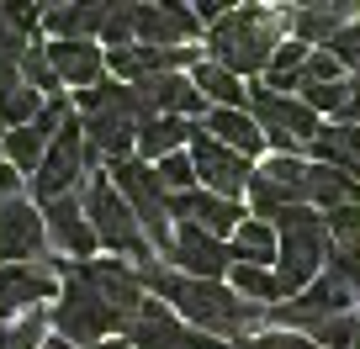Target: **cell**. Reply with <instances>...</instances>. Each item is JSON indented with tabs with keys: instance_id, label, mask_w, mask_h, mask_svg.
Segmentation results:
<instances>
[{
	"instance_id": "obj_1",
	"label": "cell",
	"mask_w": 360,
	"mask_h": 349,
	"mask_svg": "<svg viewBox=\"0 0 360 349\" xmlns=\"http://www.w3.org/2000/svg\"><path fill=\"white\" fill-rule=\"evenodd\" d=\"M143 281L138 265L127 270L122 259H85V265H64V291L53 307V328L58 338H69L75 349L122 338L127 323L143 307Z\"/></svg>"
},
{
	"instance_id": "obj_2",
	"label": "cell",
	"mask_w": 360,
	"mask_h": 349,
	"mask_svg": "<svg viewBox=\"0 0 360 349\" xmlns=\"http://www.w3.org/2000/svg\"><path fill=\"white\" fill-rule=\"evenodd\" d=\"M138 281H143V286H154V291L165 296L169 307H175V317H180V323L202 328V334H212V338H233V344H238V338H255V328L265 323V307L244 302V296H238L233 286L175 275V270H165L159 259L138 265Z\"/></svg>"
},
{
	"instance_id": "obj_3",
	"label": "cell",
	"mask_w": 360,
	"mask_h": 349,
	"mask_svg": "<svg viewBox=\"0 0 360 349\" xmlns=\"http://www.w3.org/2000/svg\"><path fill=\"white\" fill-rule=\"evenodd\" d=\"M286 11H265V6H233L223 22L207 27L212 43V64L228 74H265L276 48H281Z\"/></svg>"
},
{
	"instance_id": "obj_4",
	"label": "cell",
	"mask_w": 360,
	"mask_h": 349,
	"mask_svg": "<svg viewBox=\"0 0 360 349\" xmlns=\"http://www.w3.org/2000/svg\"><path fill=\"white\" fill-rule=\"evenodd\" d=\"M270 228L281 233V254H276V281L281 296H302L307 286L323 275L328 265V228L313 206H281L270 217Z\"/></svg>"
},
{
	"instance_id": "obj_5",
	"label": "cell",
	"mask_w": 360,
	"mask_h": 349,
	"mask_svg": "<svg viewBox=\"0 0 360 349\" xmlns=\"http://www.w3.org/2000/svg\"><path fill=\"white\" fill-rule=\"evenodd\" d=\"M85 217H90L96 244H106L112 254H127L133 265H148V259H154V249H148L138 217L127 212L122 191L112 185V175H90V180H85Z\"/></svg>"
},
{
	"instance_id": "obj_6",
	"label": "cell",
	"mask_w": 360,
	"mask_h": 349,
	"mask_svg": "<svg viewBox=\"0 0 360 349\" xmlns=\"http://www.w3.org/2000/svg\"><path fill=\"white\" fill-rule=\"evenodd\" d=\"M112 175V185L122 191L127 212L138 217V228H143L148 249H159V254H169V244H175V228H169V196L159 191L154 169L143 164V159H122V164L106 169Z\"/></svg>"
},
{
	"instance_id": "obj_7",
	"label": "cell",
	"mask_w": 360,
	"mask_h": 349,
	"mask_svg": "<svg viewBox=\"0 0 360 349\" xmlns=\"http://www.w3.org/2000/svg\"><path fill=\"white\" fill-rule=\"evenodd\" d=\"M96 148L85 143V122L79 117H69L64 127H58V138L48 143V154H43V169L32 175V196H37V206L43 202H58V196H69L85 175H96Z\"/></svg>"
},
{
	"instance_id": "obj_8",
	"label": "cell",
	"mask_w": 360,
	"mask_h": 349,
	"mask_svg": "<svg viewBox=\"0 0 360 349\" xmlns=\"http://www.w3.org/2000/svg\"><path fill=\"white\" fill-rule=\"evenodd\" d=\"M249 117H255V127L265 133V143H276L281 154H297L302 143L313 148V138L323 133L318 112H307L297 96L265 91V85H255V91H249Z\"/></svg>"
},
{
	"instance_id": "obj_9",
	"label": "cell",
	"mask_w": 360,
	"mask_h": 349,
	"mask_svg": "<svg viewBox=\"0 0 360 349\" xmlns=\"http://www.w3.org/2000/svg\"><path fill=\"white\" fill-rule=\"evenodd\" d=\"M64 291V259H32V265H0V323L43 312Z\"/></svg>"
},
{
	"instance_id": "obj_10",
	"label": "cell",
	"mask_w": 360,
	"mask_h": 349,
	"mask_svg": "<svg viewBox=\"0 0 360 349\" xmlns=\"http://www.w3.org/2000/svg\"><path fill=\"white\" fill-rule=\"evenodd\" d=\"M191 164H196V185H207V191L223 196V202H238V191H249V180H255L249 159L233 154V148H223L217 138H207L202 127H196V138H191Z\"/></svg>"
},
{
	"instance_id": "obj_11",
	"label": "cell",
	"mask_w": 360,
	"mask_h": 349,
	"mask_svg": "<svg viewBox=\"0 0 360 349\" xmlns=\"http://www.w3.org/2000/svg\"><path fill=\"white\" fill-rule=\"evenodd\" d=\"M48 244V228H43V206H32L27 196L16 202H0V265H32Z\"/></svg>"
},
{
	"instance_id": "obj_12",
	"label": "cell",
	"mask_w": 360,
	"mask_h": 349,
	"mask_svg": "<svg viewBox=\"0 0 360 349\" xmlns=\"http://www.w3.org/2000/svg\"><path fill=\"white\" fill-rule=\"evenodd\" d=\"M169 265H180V275H191V281H223L233 270V249L223 238H207L196 228L175 223V244H169Z\"/></svg>"
},
{
	"instance_id": "obj_13",
	"label": "cell",
	"mask_w": 360,
	"mask_h": 349,
	"mask_svg": "<svg viewBox=\"0 0 360 349\" xmlns=\"http://www.w3.org/2000/svg\"><path fill=\"white\" fill-rule=\"evenodd\" d=\"M169 217L196 228V233H207V238H228L244 223V206L223 202V196H212V191H186V196H169Z\"/></svg>"
},
{
	"instance_id": "obj_14",
	"label": "cell",
	"mask_w": 360,
	"mask_h": 349,
	"mask_svg": "<svg viewBox=\"0 0 360 349\" xmlns=\"http://www.w3.org/2000/svg\"><path fill=\"white\" fill-rule=\"evenodd\" d=\"M138 22V48H191L202 22L186 6H133Z\"/></svg>"
},
{
	"instance_id": "obj_15",
	"label": "cell",
	"mask_w": 360,
	"mask_h": 349,
	"mask_svg": "<svg viewBox=\"0 0 360 349\" xmlns=\"http://www.w3.org/2000/svg\"><path fill=\"white\" fill-rule=\"evenodd\" d=\"M43 228L64 254H75V265H85L96 254V233H90V217L75 196H58V202H43Z\"/></svg>"
},
{
	"instance_id": "obj_16",
	"label": "cell",
	"mask_w": 360,
	"mask_h": 349,
	"mask_svg": "<svg viewBox=\"0 0 360 349\" xmlns=\"http://www.w3.org/2000/svg\"><path fill=\"white\" fill-rule=\"evenodd\" d=\"M355 16H360V6H328V0H318V6H297V11H286V27H292V43L328 48Z\"/></svg>"
},
{
	"instance_id": "obj_17",
	"label": "cell",
	"mask_w": 360,
	"mask_h": 349,
	"mask_svg": "<svg viewBox=\"0 0 360 349\" xmlns=\"http://www.w3.org/2000/svg\"><path fill=\"white\" fill-rule=\"evenodd\" d=\"M48 64H53L58 85H75V91H90V85L106 79V53L96 43H53Z\"/></svg>"
},
{
	"instance_id": "obj_18",
	"label": "cell",
	"mask_w": 360,
	"mask_h": 349,
	"mask_svg": "<svg viewBox=\"0 0 360 349\" xmlns=\"http://www.w3.org/2000/svg\"><path fill=\"white\" fill-rule=\"evenodd\" d=\"M191 138H196V122H186V117H154V122L138 127L133 154L143 159V164H159V159L180 154V148H191Z\"/></svg>"
},
{
	"instance_id": "obj_19",
	"label": "cell",
	"mask_w": 360,
	"mask_h": 349,
	"mask_svg": "<svg viewBox=\"0 0 360 349\" xmlns=\"http://www.w3.org/2000/svg\"><path fill=\"white\" fill-rule=\"evenodd\" d=\"M106 27V6H48L43 11V32L53 43H90Z\"/></svg>"
},
{
	"instance_id": "obj_20",
	"label": "cell",
	"mask_w": 360,
	"mask_h": 349,
	"mask_svg": "<svg viewBox=\"0 0 360 349\" xmlns=\"http://www.w3.org/2000/svg\"><path fill=\"white\" fill-rule=\"evenodd\" d=\"M313 154H318V164H328V169H339V175H349V180H360V127L355 122L323 127V133L313 138Z\"/></svg>"
},
{
	"instance_id": "obj_21",
	"label": "cell",
	"mask_w": 360,
	"mask_h": 349,
	"mask_svg": "<svg viewBox=\"0 0 360 349\" xmlns=\"http://www.w3.org/2000/svg\"><path fill=\"white\" fill-rule=\"evenodd\" d=\"M233 265H259V270H276V254H281V233L259 217H244L233 233Z\"/></svg>"
},
{
	"instance_id": "obj_22",
	"label": "cell",
	"mask_w": 360,
	"mask_h": 349,
	"mask_svg": "<svg viewBox=\"0 0 360 349\" xmlns=\"http://www.w3.org/2000/svg\"><path fill=\"white\" fill-rule=\"evenodd\" d=\"M202 133L217 138L223 148H233V154H244V159L265 148V133L255 127V117H249V112H217V106H212L207 122H202Z\"/></svg>"
},
{
	"instance_id": "obj_23",
	"label": "cell",
	"mask_w": 360,
	"mask_h": 349,
	"mask_svg": "<svg viewBox=\"0 0 360 349\" xmlns=\"http://www.w3.org/2000/svg\"><path fill=\"white\" fill-rule=\"evenodd\" d=\"M191 85L202 91V101H212V106H217V112H249V91L238 85V74L217 69L212 58H202V64L191 69Z\"/></svg>"
},
{
	"instance_id": "obj_24",
	"label": "cell",
	"mask_w": 360,
	"mask_h": 349,
	"mask_svg": "<svg viewBox=\"0 0 360 349\" xmlns=\"http://www.w3.org/2000/svg\"><path fill=\"white\" fill-rule=\"evenodd\" d=\"M37 112H43V96L22 79L16 64H0V122L6 127H27Z\"/></svg>"
},
{
	"instance_id": "obj_25",
	"label": "cell",
	"mask_w": 360,
	"mask_h": 349,
	"mask_svg": "<svg viewBox=\"0 0 360 349\" xmlns=\"http://www.w3.org/2000/svg\"><path fill=\"white\" fill-rule=\"evenodd\" d=\"M349 206V202H360V180H349V175H339V169H328V164H307V206Z\"/></svg>"
},
{
	"instance_id": "obj_26",
	"label": "cell",
	"mask_w": 360,
	"mask_h": 349,
	"mask_svg": "<svg viewBox=\"0 0 360 349\" xmlns=\"http://www.w3.org/2000/svg\"><path fill=\"white\" fill-rule=\"evenodd\" d=\"M48 143H53V138H43L32 122H27V127H11V133H0V148H6V164H11L16 175H37V169H43V154H48Z\"/></svg>"
},
{
	"instance_id": "obj_27",
	"label": "cell",
	"mask_w": 360,
	"mask_h": 349,
	"mask_svg": "<svg viewBox=\"0 0 360 349\" xmlns=\"http://www.w3.org/2000/svg\"><path fill=\"white\" fill-rule=\"evenodd\" d=\"M233 291L244 296V302H255V307H281V281H276V270H259V265H233Z\"/></svg>"
},
{
	"instance_id": "obj_28",
	"label": "cell",
	"mask_w": 360,
	"mask_h": 349,
	"mask_svg": "<svg viewBox=\"0 0 360 349\" xmlns=\"http://www.w3.org/2000/svg\"><path fill=\"white\" fill-rule=\"evenodd\" d=\"M154 180H159V191H165V196H186V191H196V164H191V148H180V154L159 159V164H154Z\"/></svg>"
},
{
	"instance_id": "obj_29",
	"label": "cell",
	"mask_w": 360,
	"mask_h": 349,
	"mask_svg": "<svg viewBox=\"0 0 360 349\" xmlns=\"http://www.w3.org/2000/svg\"><path fill=\"white\" fill-rule=\"evenodd\" d=\"M16 69H22V79H27V85H32V91L37 96H48V101H53V91H58V74H53V64H48V48H27V53H22V64H16Z\"/></svg>"
},
{
	"instance_id": "obj_30",
	"label": "cell",
	"mask_w": 360,
	"mask_h": 349,
	"mask_svg": "<svg viewBox=\"0 0 360 349\" xmlns=\"http://www.w3.org/2000/svg\"><path fill=\"white\" fill-rule=\"evenodd\" d=\"M302 106L318 117H349V79H339V85H307L302 91Z\"/></svg>"
},
{
	"instance_id": "obj_31",
	"label": "cell",
	"mask_w": 360,
	"mask_h": 349,
	"mask_svg": "<svg viewBox=\"0 0 360 349\" xmlns=\"http://www.w3.org/2000/svg\"><path fill=\"white\" fill-rule=\"evenodd\" d=\"M101 43L112 48V53H122V48L138 43V22H133V6H106V27H101Z\"/></svg>"
},
{
	"instance_id": "obj_32",
	"label": "cell",
	"mask_w": 360,
	"mask_h": 349,
	"mask_svg": "<svg viewBox=\"0 0 360 349\" xmlns=\"http://www.w3.org/2000/svg\"><path fill=\"white\" fill-rule=\"evenodd\" d=\"M43 328H48L43 312L16 317V323H0V349H37L43 344Z\"/></svg>"
},
{
	"instance_id": "obj_33",
	"label": "cell",
	"mask_w": 360,
	"mask_h": 349,
	"mask_svg": "<svg viewBox=\"0 0 360 349\" xmlns=\"http://www.w3.org/2000/svg\"><path fill=\"white\" fill-rule=\"evenodd\" d=\"M323 228H328V244H360V202L334 206L323 217Z\"/></svg>"
},
{
	"instance_id": "obj_34",
	"label": "cell",
	"mask_w": 360,
	"mask_h": 349,
	"mask_svg": "<svg viewBox=\"0 0 360 349\" xmlns=\"http://www.w3.org/2000/svg\"><path fill=\"white\" fill-rule=\"evenodd\" d=\"M339 58L328 53V48H313V53H307V64H302V91L307 85H339Z\"/></svg>"
},
{
	"instance_id": "obj_35",
	"label": "cell",
	"mask_w": 360,
	"mask_h": 349,
	"mask_svg": "<svg viewBox=\"0 0 360 349\" xmlns=\"http://www.w3.org/2000/svg\"><path fill=\"white\" fill-rule=\"evenodd\" d=\"M233 349H313V338H307V334H286V328H270V334L238 338Z\"/></svg>"
},
{
	"instance_id": "obj_36",
	"label": "cell",
	"mask_w": 360,
	"mask_h": 349,
	"mask_svg": "<svg viewBox=\"0 0 360 349\" xmlns=\"http://www.w3.org/2000/svg\"><path fill=\"white\" fill-rule=\"evenodd\" d=\"M328 53H334V58H339V64H349V69H360V16H355V22H349V27H345V32H339V37H334V43H328Z\"/></svg>"
},
{
	"instance_id": "obj_37",
	"label": "cell",
	"mask_w": 360,
	"mask_h": 349,
	"mask_svg": "<svg viewBox=\"0 0 360 349\" xmlns=\"http://www.w3.org/2000/svg\"><path fill=\"white\" fill-rule=\"evenodd\" d=\"M16 196H22V175L11 164H0V202H16Z\"/></svg>"
},
{
	"instance_id": "obj_38",
	"label": "cell",
	"mask_w": 360,
	"mask_h": 349,
	"mask_svg": "<svg viewBox=\"0 0 360 349\" xmlns=\"http://www.w3.org/2000/svg\"><path fill=\"white\" fill-rule=\"evenodd\" d=\"M43 349H75V344H69V338H48Z\"/></svg>"
},
{
	"instance_id": "obj_39",
	"label": "cell",
	"mask_w": 360,
	"mask_h": 349,
	"mask_svg": "<svg viewBox=\"0 0 360 349\" xmlns=\"http://www.w3.org/2000/svg\"><path fill=\"white\" fill-rule=\"evenodd\" d=\"M349 349H360V328H355V344H349Z\"/></svg>"
},
{
	"instance_id": "obj_40",
	"label": "cell",
	"mask_w": 360,
	"mask_h": 349,
	"mask_svg": "<svg viewBox=\"0 0 360 349\" xmlns=\"http://www.w3.org/2000/svg\"><path fill=\"white\" fill-rule=\"evenodd\" d=\"M0 164H6V148H0Z\"/></svg>"
}]
</instances>
